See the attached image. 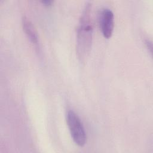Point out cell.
Segmentation results:
<instances>
[{
	"mask_svg": "<svg viewBox=\"0 0 153 153\" xmlns=\"http://www.w3.org/2000/svg\"><path fill=\"white\" fill-rule=\"evenodd\" d=\"M22 26L23 30L29 41L34 45L38 44V36L37 32L32 23L26 17L22 18Z\"/></svg>",
	"mask_w": 153,
	"mask_h": 153,
	"instance_id": "obj_4",
	"label": "cell"
},
{
	"mask_svg": "<svg viewBox=\"0 0 153 153\" xmlns=\"http://www.w3.org/2000/svg\"><path fill=\"white\" fill-rule=\"evenodd\" d=\"M93 24L91 20V4H85L77 28L76 53L81 60H84L88 55L92 45Z\"/></svg>",
	"mask_w": 153,
	"mask_h": 153,
	"instance_id": "obj_1",
	"label": "cell"
},
{
	"mask_svg": "<svg viewBox=\"0 0 153 153\" xmlns=\"http://www.w3.org/2000/svg\"><path fill=\"white\" fill-rule=\"evenodd\" d=\"M66 121L72 140L78 146H83L86 143L87 136L80 118L74 111L69 110L66 114Z\"/></svg>",
	"mask_w": 153,
	"mask_h": 153,
	"instance_id": "obj_2",
	"label": "cell"
},
{
	"mask_svg": "<svg viewBox=\"0 0 153 153\" xmlns=\"http://www.w3.org/2000/svg\"><path fill=\"white\" fill-rule=\"evenodd\" d=\"M41 2L47 6L51 5V4L53 3V1L51 0H43V1H41Z\"/></svg>",
	"mask_w": 153,
	"mask_h": 153,
	"instance_id": "obj_5",
	"label": "cell"
},
{
	"mask_svg": "<svg viewBox=\"0 0 153 153\" xmlns=\"http://www.w3.org/2000/svg\"><path fill=\"white\" fill-rule=\"evenodd\" d=\"M99 25L102 35L105 38H110L113 32L114 26V17L113 12L109 8L102 10L99 14Z\"/></svg>",
	"mask_w": 153,
	"mask_h": 153,
	"instance_id": "obj_3",
	"label": "cell"
}]
</instances>
